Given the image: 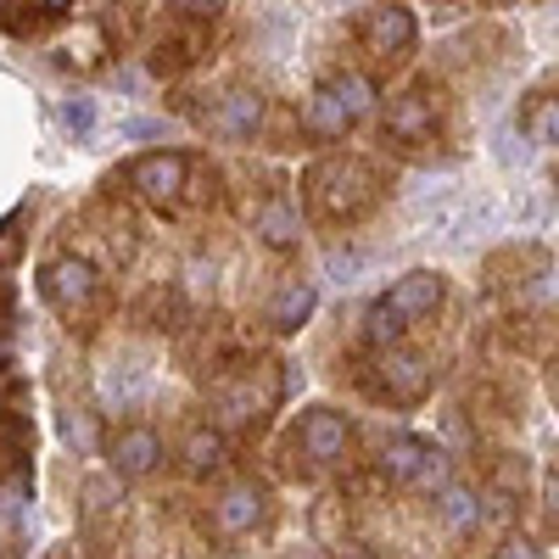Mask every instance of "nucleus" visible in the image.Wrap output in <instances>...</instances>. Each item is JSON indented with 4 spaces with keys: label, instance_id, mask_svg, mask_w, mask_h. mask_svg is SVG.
I'll return each instance as SVG.
<instances>
[{
    "label": "nucleus",
    "instance_id": "obj_21",
    "mask_svg": "<svg viewBox=\"0 0 559 559\" xmlns=\"http://www.w3.org/2000/svg\"><path fill=\"white\" fill-rule=\"evenodd\" d=\"M45 559H68V554H62V548H57V554H45Z\"/></svg>",
    "mask_w": 559,
    "mask_h": 559
},
{
    "label": "nucleus",
    "instance_id": "obj_18",
    "mask_svg": "<svg viewBox=\"0 0 559 559\" xmlns=\"http://www.w3.org/2000/svg\"><path fill=\"white\" fill-rule=\"evenodd\" d=\"M503 559H537V548H532V543H509Z\"/></svg>",
    "mask_w": 559,
    "mask_h": 559
},
{
    "label": "nucleus",
    "instance_id": "obj_15",
    "mask_svg": "<svg viewBox=\"0 0 559 559\" xmlns=\"http://www.w3.org/2000/svg\"><path fill=\"white\" fill-rule=\"evenodd\" d=\"M526 129L543 140V146H559V102H537L532 118H526Z\"/></svg>",
    "mask_w": 559,
    "mask_h": 559
},
{
    "label": "nucleus",
    "instance_id": "obj_2",
    "mask_svg": "<svg viewBox=\"0 0 559 559\" xmlns=\"http://www.w3.org/2000/svg\"><path fill=\"white\" fill-rule=\"evenodd\" d=\"M308 191H313V207H319V213L342 218V213H358V207L376 202V174H369L364 163L331 157V163H319V168L308 174Z\"/></svg>",
    "mask_w": 559,
    "mask_h": 559
},
{
    "label": "nucleus",
    "instance_id": "obj_7",
    "mask_svg": "<svg viewBox=\"0 0 559 559\" xmlns=\"http://www.w3.org/2000/svg\"><path fill=\"white\" fill-rule=\"evenodd\" d=\"M207 123H213V134L247 140V134H258V123H263V102L247 96V90H236V96H224V102L207 112Z\"/></svg>",
    "mask_w": 559,
    "mask_h": 559
},
{
    "label": "nucleus",
    "instance_id": "obj_13",
    "mask_svg": "<svg viewBox=\"0 0 559 559\" xmlns=\"http://www.w3.org/2000/svg\"><path fill=\"white\" fill-rule=\"evenodd\" d=\"M442 521H448L453 532H476V526H481V503L464 492V487H453V492L442 498Z\"/></svg>",
    "mask_w": 559,
    "mask_h": 559
},
{
    "label": "nucleus",
    "instance_id": "obj_8",
    "mask_svg": "<svg viewBox=\"0 0 559 559\" xmlns=\"http://www.w3.org/2000/svg\"><path fill=\"white\" fill-rule=\"evenodd\" d=\"M364 39L376 45L381 57L408 51V45H414V17H408V12H397V7H386V12H376V17L364 23Z\"/></svg>",
    "mask_w": 559,
    "mask_h": 559
},
{
    "label": "nucleus",
    "instance_id": "obj_20",
    "mask_svg": "<svg viewBox=\"0 0 559 559\" xmlns=\"http://www.w3.org/2000/svg\"><path fill=\"white\" fill-rule=\"evenodd\" d=\"M68 7H73V0H39V12H45V17H57V12H68Z\"/></svg>",
    "mask_w": 559,
    "mask_h": 559
},
{
    "label": "nucleus",
    "instance_id": "obj_19",
    "mask_svg": "<svg viewBox=\"0 0 559 559\" xmlns=\"http://www.w3.org/2000/svg\"><path fill=\"white\" fill-rule=\"evenodd\" d=\"M548 521H554V532H559V476H554V487H548Z\"/></svg>",
    "mask_w": 559,
    "mask_h": 559
},
{
    "label": "nucleus",
    "instance_id": "obj_1",
    "mask_svg": "<svg viewBox=\"0 0 559 559\" xmlns=\"http://www.w3.org/2000/svg\"><path fill=\"white\" fill-rule=\"evenodd\" d=\"M369 102H376L369 79H364V73H342V79L319 84L313 96H308V107H302V129H308L313 140H342V134L369 112Z\"/></svg>",
    "mask_w": 559,
    "mask_h": 559
},
{
    "label": "nucleus",
    "instance_id": "obj_4",
    "mask_svg": "<svg viewBox=\"0 0 559 559\" xmlns=\"http://www.w3.org/2000/svg\"><path fill=\"white\" fill-rule=\"evenodd\" d=\"M129 179H134V191H146L152 202H179L185 179H191V157H179V152L140 157V163L129 168Z\"/></svg>",
    "mask_w": 559,
    "mask_h": 559
},
{
    "label": "nucleus",
    "instance_id": "obj_16",
    "mask_svg": "<svg viewBox=\"0 0 559 559\" xmlns=\"http://www.w3.org/2000/svg\"><path fill=\"white\" fill-rule=\"evenodd\" d=\"M168 7L185 17H213V12H224V0H168Z\"/></svg>",
    "mask_w": 559,
    "mask_h": 559
},
{
    "label": "nucleus",
    "instance_id": "obj_12",
    "mask_svg": "<svg viewBox=\"0 0 559 559\" xmlns=\"http://www.w3.org/2000/svg\"><path fill=\"white\" fill-rule=\"evenodd\" d=\"M224 459V442L213 426H191V437H185V464L191 471H213V464Z\"/></svg>",
    "mask_w": 559,
    "mask_h": 559
},
{
    "label": "nucleus",
    "instance_id": "obj_5",
    "mask_svg": "<svg viewBox=\"0 0 559 559\" xmlns=\"http://www.w3.org/2000/svg\"><path fill=\"white\" fill-rule=\"evenodd\" d=\"M112 471L123 476V481H134V476H152L157 471V459H163V437L152 431V426H123L118 437H112Z\"/></svg>",
    "mask_w": 559,
    "mask_h": 559
},
{
    "label": "nucleus",
    "instance_id": "obj_9",
    "mask_svg": "<svg viewBox=\"0 0 559 559\" xmlns=\"http://www.w3.org/2000/svg\"><path fill=\"white\" fill-rule=\"evenodd\" d=\"M437 297H442V280H437V274H408L403 286L386 297V308H392L397 319H408V313H426V308H437Z\"/></svg>",
    "mask_w": 559,
    "mask_h": 559
},
{
    "label": "nucleus",
    "instance_id": "obj_17",
    "mask_svg": "<svg viewBox=\"0 0 559 559\" xmlns=\"http://www.w3.org/2000/svg\"><path fill=\"white\" fill-rule=\"evenodd\" d=\"M62 118H68V129H90V123H96V107H90V102H68Z\"/></svg>",
    "mask_w": 559,
    "mask_h": 559
},
{
    "label": "nucleus",
    "instance_id": "obj_11",
    "mask_svg": "<svg viewBox=\"0 0 559 559\" xmlns=\"http://www.w3.org/2000/svg\"><path fill=\"white\" fill-rule=\"evenodd\" d=\"M302 442H308V453L313 459H342V448H347V431H342V419H331V414H313L308 426H302Z\"/></svg>",
    "mask_w": 559,
    "mask_h": 559
},
{
    "label": "nucleus",
    "instance_id": "obj_3",
    "mask_svg": "<svg viewBox=\"0 0 559 559\" xmlns=\"http://www.w3.org/2000/svg\"><path fill=\"white\" fill-rule=\"evenodd\" d=\"M45 297H51L73 324L79 319H90V313H102V280H96V269H90V263H51V269H45Z\"/></svg>",
    "mask_w": 559,
    "mask_h": 559
},
{
    "label": "nucleus",
    "instance_id": "obj_10",
    "mask_svg": "<svg viewBox=\"0 0 559 559\" xmlns=\"http://www.w3.org/2000/svg\"><path fill=\"white\" fill-rule=\"evenodd\" d=\"M426 129H431V102L419 96V90H414V96H403V102H392L386 134H397V140H419Z\"/></svg>",
    "mask_w": 559,
    "mask_h": 559
},
{
    "label": "nucleus",
    "instance_id": "obj_6",
    "mask_svg": "<svg viewBox=\"0 0 559 559\" xmlns=\"http://www.w3.org/2000/svg\"><path fill=\"white\" fill-rule=\"evenodd\" d=\"M263 521V492L258 487H229L218 503H213V526L224 532V537H241V532H252Z\"/></svg>",
    "mask_w": 559,
    "mask_h": 559
},
{
    "label": "nucleus",
    "instance_id": "obj_14",
    "mask_svg": "<svg viewBox=\"0 0 559 559\" xmlns=\"http://www.w3.org/2000/svg\"><path fill=\"white\" fill-rule=\"evenodd\" d=\"M308 308H313V292H308V286H292L286 297L274 302V324H280V331H292V324H297Z\"/></svg>",
    "mask_w": 559,
    "mask_h": 559
}]
</instances>
